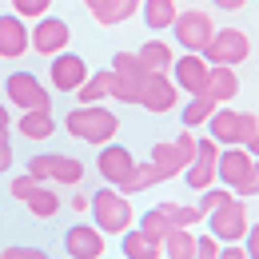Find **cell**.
<instances>
[{"instance_id":"4fadbf2b","label":"cell","mask_w":259,"mask_h":259,"mask_svg":"<svg viewBox=\"0 0 259 259\" xmlns=\"http://www.w3.org/2000/svg\"><path fill=\"white\" fill-rule=\"evenodd\" d=\"M132 163H136V160H132V152L124 148V144H112V140L104 144V152L96 156V167H100V176H104V180H108L112 188H120V184L128 180Z\"/></svg>"},{"instance_id":"4316f807","label":"cell","mask_w":259,"mask_h":259,"mask_svg":"<svg viewBox=\"0 0 259 259\" xmlns=\"http://www.w3.org/2000/svg\"><path fill=\"white\" fill-rule=\"evenodd\" d=\"M84 180V163L72 156H52V176L48 184H80Z\"/></svg>"},{"instance_id":"44dd1931","label":"cell","mask_w":259,"mask_h":259,"mask_svg":"<svg viewBox=\"0 0 259 259\" xmlns=\"http://www.w3.org/2000/svg\"><path fill=\"white\" fill-rule=\"evenodd\" d=\"M152 184H163V176H160V167L152 160H144V163H132V171H128V180L120 184V192L136 195V192H148Z\"/></svg>"},{"instance_id":"7dc6e473","label":"cell","mask_w":259,"mask_h":259,"mask_svg":"<svg viewBox=\"0 0 259 259\" xmlns=\"http://www.w3.org/2000/svg\"><path fill=\"white\" fill-rule=\"evenodd\" d=\"M8 124H12V120H8V108L0 104V132H8Z\"/></svg>"},{"instance_id":"52a82bcc","label":"cell","mask_w":259,"mask_h":259,"mask_svg":"<svg viewBox=\"0 0 259 259\" xmlns=\"http://www.w3.org/2000/svg\"><path fill=\"white\" fill-rule=\"evenodd\" d=\"M251 160H255V156H251L243 144H231V152H220V156H215V180L239 195L243 184H247V176H251Z\"/></svg>"},{"instance_id":"ffe728a7","label":"cell","mask_w":259,"mask_h":259,"mask_svg":"<svg viewBox=\"0 0 259 259\" xmlns=\"http://www.w3.org/2000/svg\"><path fill=\"white\" fill-rule=\"evenodd\" d=\"M124 255L128 259H160L163 255V243L160 239H152V235H144V231H140V227H136V231H124Z\"/></svg>"},{"instance_id":"e575fe53","label":"cell","mask_w":259,"mask_h":259,"mask_svg":"<svg viewBox=\"0 0 259 259\" xmlns=\"http://www.w3.org/2000/svg\"><path fill=\"white\" fill-rule=\"evenodd\" d=\"M76 96H80V104H100V100L108 96V92L100 88V84H96V76H92V80H84V84L76 88Z\"/></svg>"},{"instance_id":"836d02e7","label":"cell","mask_w":259,"mask_h":259,"mask_svg":"<svg viewBox=\"0 0 259 259\" xmlns=\"http://www.w3.org/2000/svg\"><path fill=\"white\" fill-rule=\"evenodd\" d=\"M28 176H32V180H40V184H48V176H52V152L32 156V160H28Z\"/></svg>"},{"instance_id":"4dcf8cb0","label":"cell","mask_w":259,"mask_h":259,"mask_svg":"<svg viewBox=\"0 0 259 259\" xmlns=\"http://www.w3.org/2000/svg\"><path fill=\"white\" fill-rule=\"evenodd\" d=\"M167 215H163L160 207H152V211H144V220H140V231H144V235H152V239H163V235H167Z\"/></svg>"},{"instance_id":"484cf974","label":"cell","mask_w":259,"mask_h":259,"mask_svg":"<svg viewBox=\"0 0 259 259\" xmlns=\"http://www.w3.org/2000/svg\"><path fill=\"white\" fill-rule=\"evenodd\" d=\"M220 104L211 96H203V92H195L192 100H188V108H184V128H199V124H207V116L215 112Z\"/></svg>"},{"instance_id":"6da1fadb","label":"cell","mask_w":259,"mask_h":259,"mask_svg":"<svg viewBox=\"0 0 259 259\" xmlns=\"http://www.w3.org/2000/svg\"><path fill=\"white\" fill-rule=\"evenodd\" d=\"M64 128H68V136H76L84 144H108L120 132V120H116V112H108L100 104H80V108H72L64 116Z\"/></svg>"},{"instance_id":"7402d4cb","label":"cell","mask_w":259,"mask_h":259,"mask_svg":"<svg viewBox=\"0 0 259 259\" xmlns=\"http://www.w3.org/2000/svg\"><path fill=\"white\" fill-rule=\"evenodd\" d=\"M167 259H195V235L192 227H167V235L160 239Z\"/></svg>"},{"instance_id":"5b68a950","label":"cell","mask_w":259,"mask_h":259,"mask_svg":"<svg viewBox=\"0 0 259 259\" xmlns=\"http://www.w3.org/2000/svg\"><path fill=\"white\" fill-rule=\"evenodd\" d=\"M140 108H148V112H171L176 104H180V88H176V80L167 76V72H148L144 80H140V100H136Z\"/></svg>"},{"instance_id":"277c9868","label":"cell","mask_w":259,"mask_h":259,"mask_svg":"<svg viewBox=\"0 0 259 259\" xmlns=\"http://www.w3.org/2000/svg\"><path fill=\"white\" fill-rule=\"evenodd\" d=\"M171 32H176V44H180L184 52H203V44L211 40L215 24H211V16H207V12L188 8V12H176V20H171Z\"/></svg>"},{"instance_id":"d6a6232c","label":"cell","mask_w":259,"mask_h":259,"mask_svg":"<svg viewBox=\"0 0 259 259\" xmlns=\"http://www.w3.org/2000/svg\"><path fill=\"white\" fill-rule=\"evenodd\" d=\"M48 8H52V0H12V12L20 20H40Z\"/></svg>"},{"instance_id":"1f68e13d","label":"cell","mask_w":259,"mask_h":259,"mask_svg":"<svg viewBox=\"0 0 259 259\" xmlns=\"http://www.w3.org/2000/svg\"><path fill=\"white\" fill-rule=\"evenodd\" d=\"M227 199H235V192H231V188H215V184H211V188H203V199H199L195 207H199V211L207 215V211H215V207H224Z\"/></svg>"},{"instance_id":"ba28073f","label":"cell","mask_w":259,"mask_h":259,"mask_svg":"<svg viewBox=\"0 0 259 259\" xmlns=\"http://www.w3.org/2000/svg\"><path fill=\"white\" fill-rule=\"evenodd\" d=\"M4 92L8 100L24 112V108H52V96H48V88H40V80H36L32 72H12L8 80H4Z\"/></svg>"},{"instance_id":"e0dca14e","label":"cell","mask_w":259,"mask_h":259,"mask_svg":"<svg viewBox=\"0 0 259 259\" xmlns=\"http://www.w3.org/2000/svg\"><path fill=\"white\" fill-rule=\"evenodd\" d=\"M203 96H211L215 104H227V100L239 96V76H235V68H231V64H211V68H207Z\"/></svg>"},{"instance_id":"f6af8a7d","label":"cell","mask_w":259,"mask_h":259,"mask_svg":"<svg viewBox=\"0 0 259 259\" xmlns=\"http://www.w3.org/2000/svg\"><path fill=\"white\" fill-rule=\"evenodd\" d=\"M220 259H247V247H220Z\"/></svg>"},{"instance_id":"b9f144b4","label":"cell","mask_w":259,"mask_h":259,"mask_svg":"<svg viewBox=\"0 0 259 259\" xmlns=\"http://www.w3.org/2000/svg\"><path fill=\"white\" fill-rule=\"evenodd\" d=\"M108 4H112V0H84V8H88V12L96 16V24L104 20V12H108Z\"/></svg>"},{"instance_id":"bcb514c9","label":"cell","mask_w":259,"mask_h":259,"mask_svg":"<svg viewBox=\"0 0 259 259\" xmlns=\"http://www.w3.org/2000/svg\"><path fill=\"white\" fill-rule=\"evenodd\" d=\"M243 148H247L251 156H259V132H255V136H251V140H247V144H243Z\"/></svg>"},{"instance_id":"ab89813d","label":"cell","mask_w":259,"mask_h":259,"mask_svg":"<svg viewBox=\"0 0 259 259\" xmlns=\"http://www.w3.org/2000/svg\"><path fill=\"white\" fill-rule=\"evenodd\" d=\"M239 195H259V156L251 160V176H247V184H243Z\"/></svg>"},{"instance_id":"7bdbcfd3","label":"cell","mask_w":259,"mask_h":259,"mask_svg":"<svg viewBox=\"0 0 259 259\" xmlns=\"http://www.w3.org/2000/svg\"><path fill=\"white\" fill-rule=\"evenodd\" d=\"M255 132H259V116H255V112H243V136L251 140ZM247 140H243V144H247Z\"/></svg>"},{"instance_id":"9a60e30c","label":"cell","mask_w":259,"mask_h":259,"mask_svg":"<svg viewBox=\"0 0 259 259\" xmlns=\"http://www.w3.org/2000/svg\"><path fill=\"white\" fill-rule=\"evenodd\" d=\"M24 52H28V24L16 12L0 16V60H20Z\"/></svg>"},{"instance_id":"8d00e7d4","label":"cell","mask_w":259,"mask_h":259,"mask_svg":"<svg viewBox=\"0 0 259 259\" xmlns=\"http://www.w3.org/2000/svg\"><path fill=\"white\" fill-rule=\"evenodd\" d=\"M36 184H40V180H32V176L24 171V176H16V180H12V195H16V199H28Z\"/></svg>"},{"instance_id":"74e56055","label":"cell","mask_w":259,"mask_h":259,"mask_svg":"<svg viewBox=\"0 0 259 259\" xmlns=\"http://www.w3.org/2000/svg\"><path fill=\"white\" fill-rule=\"evenodd\" d=\"M0 259H44V251L40 247H4Z\"/></svg>"},{"instance_id":"7c38bea8","label":"cell","mask_w":259,"mask_h":259,"mask_svg":"<svg viewBox=\"0 0 259 259\" xmlns=\"http://www.w3.org/2000/svg\"><path fill=\"white\" fill-rule=\"evenodd\" d=\"M64 251L72 259H100L104 255V231L92 224H76L64 235Z\"/></svg>"},{"instance_id":"d4e9b609","label":"cell","mask_w":259,"mask_h":259,"mask_svg":"<svg viewBox=\"0 0 259 259\" xmlns=\"http://www.w3.org/2000/svg\"><path fill=\"white\" fill-rule=\"evenodd\" d=\"M140 60H144V68H148V72H167L176 56H171V48H167L163 40H148V44L140 48Z\"/></svg>"},{"instance_id":"ac0fdd59","label":"cell","mask_w":259,"mask_h":259,"mask_svg":"<svg viewBox=\"0 0 259 259\" xmlns=\"http://www.w3.org/2000/svg\"><path fill=\"white\" fill-rule=\"evenodd\" d=\"M16 128H20L24 140H48V136L56 132L52 108H24V112H20V120H16Z\"/></svg>"},{"instance_id":"8fae6325","label":"cell","mask_w":259,"mask_h":259,"mask_svg":"<svg viewBox=\"0 0 259 259\" xmlns=\"http://www.w3.org/2000/svg\"><path fill=\"white\" fill-rule=\"evenodd\" d=\"M207 60L199 56V52H188V56H176L171 60V80H176V88L180 92H188V96H195V92H203V80H207Z\"/></svg>"},{"instance_id":"3957f363","label":"cell","mask_w":259,"mask_h":259,"mask_svg":"<svg viewBox=\"0 0 259 259\" xmlns=\"http://www.w3.org/2000/svg\"><path fill=\"white\" fill-rule=\"evenodd\" d=\"M207 64H231L239 68L247 56H251V40L243 28H220V32H211V40L203 44V52H199Z\"/></svg>"},{"instance_id":"f1b7e54d","label":"cell","mask_w":259,"mask_h":259,"mask_svg":"<svg viewBox=\"0 0 259 259\" xmlns=\"http://www.w3.org/2000/svg\"><path fill=\"white\" fill-rule=\"evenodd\" d=\"M112 72L128 76V80H136V84L148 76V68H144V60H140V52H116V56H112Z\"/></svg>"},{"instance_id":"30bf717a","label":"cell","mask_w":259,"mask_h":259,"mask_svg":"<svg viewBox=\"0 0 259 259\" xmlns=\"http://www.w3.org/2000/svg\"><path fill=\"white\" fill-rule=\"evenodd\" d=\"M215 156H220V144H215V140H195V160L184 167L188 188L203 192V188L215 184Z\"/></svg>"},{"instance_id":"f35d334b","label":"cell","mask_w":259,"mask_h":259,"mask_svg":"<svg viewBox=\"0 0 259 259\" xmlns=\"http://www.w3.org/2000/svg\"><path fill=\"white\" fill-rule=\"evenodd\" d=\"M243 243H247V259H259V224L243 231Z\"/></svg>"},{"instance_id":"f546056e","label":"cell","mask_w":259,"mask_h":259,"mask_svg":"<svg viewBox=\"0 0 259 259\" xmlns=\"http://www.w3.org/2000/svg\"><path fill=\"white\" fill-rule=\"evenodd\" d=\"M136 12H140V0H112L100 24H104V28H116V24H128V20L136 16Z\"/></svg>"},{"instance_id":"cb8c5ba5","label":"cell","mask_w":259,"mask_h":259,"mask_svg":"<svg viewBox=\"0 0 259 259\" xmlns=\"http://www.w3.org/2000/svg\"><path fill=\"white\" fill-rule=\"evenodd\" d=\"M24 203H28V211H32L36 220H52V215L60 211V195L52 192V188H44V184H36L32 195H28Z\"/></svg>"},{"instance_id":"83f0119b","label":"cell","mask_w":259,"mask_h":259,"mask_svg":"<svg viewBox=\"0 0 259 259\" xmlns=\"http://www.w3.org/2000/svg\"><path fill=\"white\" fill-rule=\"evenodd\" d=\"M160 211L167 215V224H171V227H192V224L203 220V211L192 207V203H160Z\"/></svg>"},{"instance_id":"2e32d148","label":"cell","mask_w":259,"mask_h":259,"mask_svg":"<svg viewBox=\"0 0 259 259\" xmlns=\"http://www.w3.org/2000/svg\"><path fill=\"white\" fill-rule=\"evenodd\" d=\"M207 128H211V140L224 144V148L247 140V136H243V112H231V108H224V104L207 116Z\"/></svg>"},{"instance_id":"d590c367","label":"cell","mask_w":259,"mask_h":259,"mask_svg":"<svg viewBox=\"0 0 259 259\" xmlns=\"http://www.w3.org/2000/svg\"><path fill=\"white\" fill-rule=\"evenodd\" d=\"M195 259H220V239H215V235L195 239Z\"/></svg>"},{"instance_id":"7a4b0ae2","label":"cell","mask_w":259,"mask_h":259,"mask_svg":"<svg viewBox=\"0 0 259 259\" xmlns=\"http://www.w3.org/2000/svg\"><path fill=\"white\" fill-rule=\"evenodd\" d=\"M92 220H96V227L104 235H124L132 227V220H136V211H132L128 195L120 188H100L92 195Z\"/></svg>"},{"instance_id":"d6986e66","label":"cell","mask_w":259,"mask_h":259,"mask_svg":"<svg viewBox=\"0 0 259 259\" xmlns=\"http://www.w3.org/2000/svg\"><path fill=\"white\" fill-rule=\"evenodd\" d=\"M148 160H152L156 167H160V176H163V180H176V176H184V167H188L184 152H180L176 144H156Z\"/></svg>"},{"instance_id":"5bb4252c","label":"cell","mask_w":259,"mask_h":259,"mask_svg":"<svg viewBox=\"0 0 259 259\" xmlns=\"http://www.w3.org/2000/svg\"><path fill=\"white\" fill-rule=\"evenodd\" d=\"M84 80H88V64H84V56H72V52H56V56H52V88H60V92H76Z\"/></svg>"},{"instance_id":"9c48e42d","label":"cell","mask_w":259,"mask_h":259,"mask_svg":"<svg viewBox=\"0 0 259 259\" xmlns=\"http://www.w3.org/2000/svg\"><path fill=\"white\" fill-rule=\"evenodd\" d=\"M68 40H72V28H68L60 16H40V24L32 28V36H28V44H32L40 56H56V52H64Z\"/></svg>"},{"instance_id":"ee69618b","label":"cell","mask_w":259,"mask_h":259,"mask_svg":"<svg viewBox=\"0 0 259 259\" xmlns=\"http://www.w3.org/2000/svg\"><path fill=\"white\" fill-rule=\"evenodd\" d=\"M211 4H215L220 12H239V8L247 4V0H211Z\"/></svg>"},{"instance_id":"603a6c76","label":"cell","mask_w":259,"mask_h":259,"mask_svg":"<svg viewBox=\"0 0 259 259\" xmlns=\"http://www.w3.org/2000/svg\"><path fill=\"white\" fill-rule=\"evenodd\" d=\"M140 12H144V20H148V28H171V20H176V0H140Z\"/></svg>"},{"instance_id":"60d3db41","label":"cell","mask_w":259,"mask_h":259,"mask_svg":"<svg viewBox=\"0 0 259 259\" xmlns=\"http://www.w3.org/2000/svg\"><path fill=\"white\" fill-rule=\"evenodd\" d=\"M12 167V144H8V132H0V171Z\"/></svg>"},{"instance_id":"8992f818","label":"cell","mask_w":259,"mask_h":259,"mask_svg":"<svg viewBox=\"0 0 259 259\" xmlns=\"http://www.w3.org/2000/svg\"><path fill=\"white\" fill-rule=\"evenodd\" d=\"M203 220L211 224V235H215L220 243H239V239H243V231H247V207H243V203H239V195H235V199H227L224 207L207 211Z\"/></svg>"}]
</instances>
